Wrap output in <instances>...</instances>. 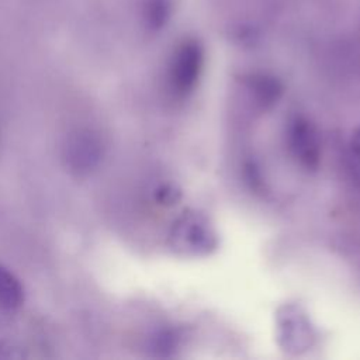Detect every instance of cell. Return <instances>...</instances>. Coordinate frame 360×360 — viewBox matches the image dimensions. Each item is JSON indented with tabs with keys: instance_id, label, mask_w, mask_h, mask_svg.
<instances>
[{
	"instance_id": "cell-1",
	"label": "cell",
	"mask_w": 360,
	"mask_h": 360,
	"mask_svg": "<svg viewBox=\"0 0 360 360\" xmlns=\"http://www.w3.org/2000/svg\"><path fill=\"white\" fill-rule=\"evenodd\" d=\"M170 240L173 248L188 255L207 253L217 243L215 233L208 221L197 212H187L173 224Z\"/></svg>"
},
{
	"instance_id": "cell-2",
	"label": "cell",
	"mask_w": 360,
	"mask_h": 360,
	"mask_svg": "<svg viewBox=\"0 0 360 360\" xmlns=\"http://www.w3.org/2000/svg\"><path fill=\"white\" fill-rule=\"evenodd\" d=\"M66 166L76 174H87L94 170L103 156V143L98 135L87 128L73 131L63 149Z\"/></svg>"
},
{
	"instance_id": "cell-3",
	"label": "cell",
	"mask_w": 360,
	"mask_h": 360,
	"mask_svg": "<svg viewBox=\"0 0 360 360\" xmlns=\"http://www.w3.org/2000/svg\"><path fill=\"white\" fill-rule=\"evenodd\" d=\"M287 142L292 156L305 169H315L321 160V141L315 125L298 115L288 122Z\"/></svg>"
},
{
	"instance_id": "cell-4",
	"label": "cell",
	"mask_w": 360,
	"mask_h": 360,
	"mask_svg": "<svg viewBox=\"0 0 360 360\" xmlns=\"http://www.w3.org/2000/svg\"><path fill=\"white\" fill-rule=\"evenodd\" d=\"M202 66V52L195 42L180 46L170 68V84L180 97L187 96L195 87Z\"/></svg>"
},
{
	"instance_id": "cell-5",
	"label": "cell",
	"mask_w": 360,
	"mask_h": 360,
	"mask_svg": "<svg viewBox=\"0 0 360 360\" xmlns=\"http://www.w3.org/2000/svg\"><path fill=\"white\" fill-rule=\"evenodd\" d=\"M22 302V287L18 278L0 264V309H14Z\"/></svg>"
},
{
	"instance_id": "cell-6",
	"label": "cell",
	"mask_w": 360,
	"mask_h": 360,
	"mask_svg": "<svg viewBox=\"0 0 360 360\" xmlns=\"http://www.w3.org/2000/svg\"><path fill=\"white\" fill-rule=\"evenodd\" d=\"M349 162H350V170L353 173V177L357 181H360V128L354 132L350 141Z\"/></svg>"
}]
</instances>
